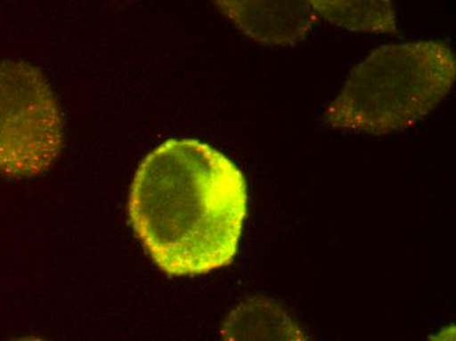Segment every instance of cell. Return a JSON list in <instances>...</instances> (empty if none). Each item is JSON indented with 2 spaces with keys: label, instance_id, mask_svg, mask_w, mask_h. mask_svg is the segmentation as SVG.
<instances>
[{
  "label": "cell",
  "instance_id": "cell-1",
  "mask_svg": "<svg viewBox=\"0 0 456 341\" xmlns=\"http://www.w3.org/2000/svg\"><path fill=\"white\" fill-rule=\"evenodd\" d=\"M248 210L238 166L199 140H169L139 166L129 218L155 264L168 276H200L235 259Z\"/></svg>",
  "mask_w": 456,
  "mask_h": 341
},
{
  "label": "cell",
  "instance_id": "cell-2",
  "mask_svg": "<svg viewBox=\"0 0 456 341\" xmlns=\"http://www.w3.org/2000/svg\"><path fill=\"white\" fill-rule=\"evenodd\" d=\"M455 77V55L447 44L382 46L350 73L338 98L322 112V122L363 134L403 132L441 104Z\"/></svg>",
  "mask_w": 456,
  "mask_h": 341
},
{
  "label": "cell",
  "instance_id": "cell-3",
  "mask_svg": "<svg viewBox=\"0 0 456 341\" xmlns=\"http://www.w3.org/2000/svg\"><path fill=\"white\" fill-rule=\"evenodd\" d=\"M62 113L44 74L24 61L0 62V172L43 174L63 146Z\"/></svg>",
  "mask_w": 456,
  "mask_h": 341
},
{
  "label": "cell",
  "instance_id": "cell-4",
  "mask_svg": "<svg viewBox=\"0 0 456 341\" xmlns=\"http://www.w3.org/2000/svg\"><path fill=\"white\" fill-rule=\"evenodd\" d=\"M240 32L268 46H294L305 40L318 16L305 0H213Z\"/></svg>",
  "mask_w": 456,
  "mask_h": 341
},
{
  "label": "cell",
  "instance_id": "cell-5",
  "mask_svg": "<svg viewBox=\"0 0 456 341\" xmlns=\"http://www.w3.org/2000/svg\"><path fill=\"white\" fill-rule=\"evenodd\" d=\"M224 340H308L307 331L275 299L253 296L228 315Z\"/></svg>",
  "mask_w": 456,
  "mask_h": 341
},
{
  "label": "cell",
  "instance_id": "cell-6",
  "mask_svg": "<svg viewBox=\"0 0 456 341\" xmlns=\"http://www.w3.org/2000/svg\"><path fill=\"white\" fill-rule=\"evenodd\" d=\"M328 23L355 33L397 35L392 0H305Z\"/></svg>",
  "mask_w": 456,
  "mask_h": 341
}]
</instances>
